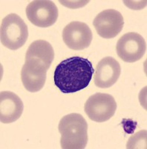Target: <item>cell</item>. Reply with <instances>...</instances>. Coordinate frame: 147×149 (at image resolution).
Here are the masks:
<instances>
[{"label": "cell", "mask_w": 147, "mask_h": 149, "mask_svg": "<svg viewBox=\"0 0 147 149\" xmlns=\"http://www.w3.org/2000/svg\"><path fill=\"white\" fill-rule=\"evenodd\" d=\"M95 72L88 59L71 57L57 66L54 80L56 86L63 93H74L86 88Z\"/></svg>", "instance_id": "1"}, {"label": "cell", "mask_w": 147, "mask_h": 149, "mask_svg": "<svg viewBox=\"0 0 147 149\" xmlns=\"http://www.w3.org/2000/svg\"><path fill=\"white\" fill-rule=\"evenodd\" d=\"M63 149H83L88 142V124L82 115L71 113L65 116L59 123Z\"/></svg>", "instance_id": "2"}, {"label": "cell", "mask_w": 147, "mask_h": 149, "mask_svg": "<svg viewBox=\"0 0 147 149\" xmlns=\"http://www.w3.org/2000/svg\"><path fill=\"white\" fill-rule=\"evenodd\" d=\"M28 37V26L19 15L10 14L2 19L0 39L5 47L10 50H17L25 45Z\"/></svg>", "instance_id": "3"}, {"label": "cell", "mask_w": 147, "mask_h": 149, "mask_svg": "<svg viewBox=\"0 0 147 149\" xmlns=\"http://www.w3.org/2000/svg\"><path fill=\"white\" fill-rule=\"evenodd\" d=\"M85 112L91 120L104 122L115 113L117 103L113 96L106 93H95L90 96L84 106Z\"/></svg>", "instance_id": "4"}, {"label": "cell", "mask_w": 147, "mask_h": 149, "mask_svg": "<svg viewBox=\"0 0 147 149\" xmlns=\"http://www.w3.org/2000/svg\"><path fill=\"white\" fill-rule=\"evenodd\" d=\"M26 15L28 20L34 26L47 28L53 26L58 18V9L56 5L49 0H35L28 5Z\"/></svg>", "instance_id": "5"}, {"label": "cell", "mask_w": 147, "mask_h": 149, "mask_svg": "<svg viewBox=\"0 0 147 149\" xmlns=\"http://www.w3.org/2000/svg\"><path fill=\"white\" fill-rule=\"evenodd\" d=\"M116 50L120 59L127 63H134L144 57L146 51V42L140 34L128 32L118 40Z\"/></svg>", "instance_id": "6"}, {"label": "cell", "mask_w": 147, "mask_h": 149, "mask_svg": "<svg viewBox=\"0 0 147 149\" xmlns=\"http://www.w3.org/2000/svg\"><path fill=\"white\" fill-rule=\"evenodd\" d=\"M124 25V17L115 9L103 10L93 21V26L97 34L105 39H112L118 35L123 30Z\"/></svg>", "instance_id": "7"}, {"label": "cell", "mask_w": 147, "mask_h": 149, "mask_svg": "<svg viewBox=\"0 0 147 149\" xmlns=\"http://www.w3.org/2000/svg\"><path fill=\"white\" fill-rule=\"evenodd\" d=\"M93 34L87 24L79 21L68 23L63 31V40L73 50H83L91 44Z\"/></svg>", "instance_id": "8"}, {"label": "cell", "mask_w": 147, "mask_h": 149, "mask_svg": "<svg viewBox=\"0 0 147 149\" xmlns=\"http://www.w3.org/2000/svg\"><path fill=\"white\" fill-rule=\"evenodd\" d=\"M48 70L44 65L34 60H26L21 71V79L28 91L36 93L42 90L46 81Z\"/></svg>", "instance_id": "9"}, {"label": "cell", "mask_w": 147, "mask_h": 149, "mask_svg": "<svg viewBox=\"0 0 147 149\" xmlns=\"http://www.w3.org/2000/svg\"><path fill=\"white\" fill-rule=\"evenodd\" d=\"M121 68L118 61L112 57H106L98 63L94 74L95 84L99 88H109L120 78Z\"/></svg>", "instance_id": "10"}, {"label": "cell", "mask_w": 147, "mask_h": 149, "mask_svg": "<svg viewBox=\"0 0 147 149\" xmlns=\"http://www.w3.org/2000/svg\"><path fill=\"white\" fill-rule=\"evenodd\" d=\"M22 101L15 93L10 91L0 93V121L10 124L19 119L23 112Z\"/></svg>", "instance_id": "11"}, {"label": "cell", "mask_w": 147, "mask_h": 149, "mask_svg": "<svg viewBox=\"0 0 147 149\" xmlns=\"http://www.w3.org/2000/svg\"><path fill=\"white\" fill-rule=\"evenodd\" d=\"M54 58V51L48 42L38 40L29 46L26 55V60H34L44 65L48 70Z\"/></svg>", "instance_id": "12"}, {"label": "cell", "mask_w": 147, "mask_h": 149, "mask_svg": "<svg viewBox=\"0 0 147 149\" xmlns=\"http://www.w3.org/2000/svg\"><path fill=\"white\" fill-rule=\"evenodd\" d=\"M126 148H146V130H141L128 139Z\"/></svg>", "instance_id": "13"}]
</instances>
